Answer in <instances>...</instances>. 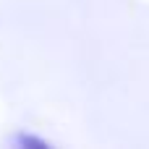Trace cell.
Wrapping results in <instances>:
<instances>
[{
    "mask_svg": "<svg viewBox=\"0 0 149 149\" xmlns=\"http://www.w3.org/2000/svg\"><path fill=\"white\" fill-rule=\"evenodd\" d=\"M18 144H24V147H37V149H47V141L34 139V136H21V139H18Z\"/></svg>",
    "mask_w": 149,
    "mask_h": 149,
    "instance_id": "1",
    "label": "cell"
}]
</instances>
